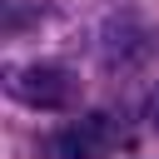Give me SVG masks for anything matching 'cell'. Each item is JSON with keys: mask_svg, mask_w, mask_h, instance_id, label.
Here are the masks:
<instances>
[{"mask_svg": "<svg viewBox=\"0 0 159 159\" xmlns=\"http://www.w3.org/2000/svg\"><path fill=\"white\" fill-rule=\"evenodd\" d=\"M5 89L30 109H65L75 99V75L55 60H35V65H15L5 75Z\"/></svg>", "mask_w": 159, "mask_h": 159, "instance_id": "obj_1", "label": "cell"}, {"mask_svg": "<svg viewBox=\"0 0 159 159\" xmlns=\"http://www.w3.org/2000/svg\"><path fill=\"white\" fill-rule=\"evenodd\" d=\"M119 144V119L114 114H84L65 129H55L45 139V159H104L109 149Z\"/></svg>", "mask_w": 159, "mask_h": 159, "instance_id": "obj_2", "label": "cell"}]
</instances>
